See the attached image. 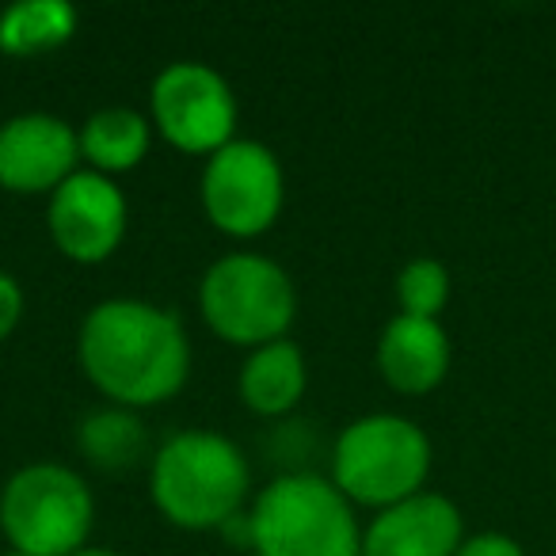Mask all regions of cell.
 <instances>
[{
	"label": "cell",
	"mask_w": 556,
	"mask_h": 556,
	"mask_svg": "<svg viewBox=\"0 0 556 556\" xmlns=\"http://www.w3.org/2000/svg\"><path fill=\"white\" fill-rule=\"evenodd\" d=\"M80 363L126 404L172 396L187 378V340L172 313L146 302H103L80 328Z\"/></svg>",
	"instance_id": "1"
},
{
	"label": "cell",
	"mask_w": 556,
	"mask_h": 556,
	"mask_svg": "<svg viewBox=\"0 0 556 556\" xmlns=\"http://www.w3.org/2000/svg\"><path fill=\"white\" fill-rule=\"evenodd\" d=\"M244 488L248 465L222 434H176L153 465V495L179 526H222L237 515Z\"/></svg>",
	"instance_id": "2"
},
{
	"label": "cell",
	"mask_w": 556,
	"mask_h": 556,
	"mask_svg": "<svg viewBox=\"0 0 556 556\" xmlns=\"http://www.w3.org/2000/svg\"><path fill=\"white\" fill-rule=\"evenodd\" d=\"M260 556H358V526L328 480L282 477L255 503Z\"/></svg>",
	"instance_id": "3"
},
{
	"label": "cell",
	"mask_w": 556,
	"mask_h": 556,
	"mask_svg": "<svg viewBox=\"0 0 556 556\" xmlns=\"http://www.w3.org/2000/svg\"><path fill=\"white\" fill-rule=\"evenodd\" d=\"M431 469V442L412 419L366 416L340 434L336 484L363 503H401Z\"/></svg>",
	"instance_id": "4"
},
{
	"label": "cell",
	"mask_w": 556,
	"mask_h": 556,
	"mask_svg": "<svg viewBox=\"0 0 556 556\" xmlns=\"http://www.w3.org/2000/svg\"><path fill=\"white\" fill-rule=\"evenodd\" d=\"M0 522L24 556H73L92 526V495L62 465H31L4 488Z\"/></svg>",
	"instance_id": "5"
},
{
	"label": "cell",
	"mask_w": 556,
	"mask_h": 556,
	"mask_svg": "<svg viewBox=\"0 0 556 556\" xmlns=\"http://www.w3.org/2000/svg\"><path fill=\"white\" fill-rule=\"evenodd\" d=\"M202 313L232 343H275L294 317V290L263 255H229L202 278Z\"/></svg>",
	"instance_id": "6"
},
{
	"label": "cell",
	"mask_w": 556,
	"mask_h": 556,
	"mask_svg": "<svg viewBox=\"0 0 556 556\" xmlns=\"http://www.w3.org/2000/svg\"><path fill=\"white\" fill-rule=\"evenodd\" d=\"M202 199L222 229L240 232V237L267 229L282 202L278 161L260 141H229L210 156V168L202 176Z\"/></svg>",
	"instance_id": "7"
},
{
	"label": "cell",
	"mask_w": 556,
	"mask_h": 556,
	"mask_svg": "<svg viewBox=\"0 0 556 556\" xmlns=\"http://www.w3.org/2000/svg\"><path fill=\"white\" fill-rule=\"evenodd\" d=\"M153 111L168 141H176L187 153L225 149L232 134V118H237V103H232L225 80L194 62L168 65L156 77Z\"/></svg>",
	"instance_id": "8"
},
{
	"label": "cell",
	"mask_w": 556,
	"mask_h": 556,
	"mask_svg": "<svg viewBox=\"0 0 556 556\" xmlns=\"http://www.w3.org/2000/svg\"><path fill=\"white\" fill-rule=\"evenodd\" d=\"M126 225V202L111 179L96 172H77L58 187L50 202V229L62 252L77 260H103L115 252Z\"/></svg>",
	"instance_id": "9"
},
{
	"label": "cell",
	"mask_w": 556,
	"mask_h": 556,
	"mask_svg": "<svg viewBox=\"0 0 556 556\" xmlns=\"http://www.w3.org/2000/svg\"><path fill=\"white\" fill-rule=\"evenodd\" d=\"M77 161V138L54 115H20L0 126V184L12 191H42L65 184Z\"/></svg>",
	"instance_id": "10"
},
{
	"label": "cell",
	"mask_w": 556,
	"mask_h": 556,
	"mask_svg": "<svg viewBox=\"0 0 556 556\" xmlns=\"http://www.w3.org/2000/svg\"><path fill=\"white\" fill-rule=\"evenodd\" d=\"M462 548V515L446 495L416 492L393 503L366 530L363 556H454Z\"/></svg>",
	"instance_id": "11"
},
{
	"label": "cell",
	"mask_w": 556,
	"mask_h": 556,
	"mask_svg": "<svg viewBox=\"0 0 556 556\" xmlns=\"http://www.w3.org/2000/svg\"><path fill=\"white\" fill-rule=\"evenodd\" d=\"M381 374L393 381L401 393H427L446 378L450 366V340L439 320L424 317H401L386 328L378 348Z\"/></svg>",
	"instance_id": "12"
},
{
	"label": "cell",
	"mask_w": 556,
	"mask_h": 556,
	"mask_svg": "<svg viewBox=\"0 0 556 556\" xmlns=\"http://www.w3.org/2000/svg\"><path fill=\"white\" fill-rule=\"evenodd\" d=\"M305 389V363L302 351L287 340L267 343L248 358L244 374H240V393L255 412H287L290 404L302 396Z\"/></svg>",
	"instance_id": "13"
},
{
	"label": "cell",
	"mask_w": 556,
	"mask_h": 556,
	"mask_svg": "<svg viewBox=\"0 0 556 556\" xmlns=\"http://www.w3.org/2000/svg\"><path fill=\"white\" fill-rule=\"evenodd\" d=\"M77 24V12L65 0H20L0 16V47L9 54H39L65 42Z\"/></svg>",
	"instance_id": "14"
},
{
	"label": "cell",
	"mask_w": 556,
	"mask_h": 556,
	"mask_svg": "<svg viewBox=\"0 0 556 556\" xmlns=\"http://www.w3.org/2000/svg\"><path fill=\"white\" fill-rule=\"evenodd\" d=\"M149 146V126L138 111L111 108L88 118L85 134H80V149L88 153V161H96L100 168H130L141 161Z\"/></svg>",
	"instance_id": "15"
},
{
	"label": "cell",
	"mask_w": 556,
	"mask_h": 556,
	"mask_svg": "<svg viewBox=\"0 0 556 556\" xmlns=\"http://www.w3.org/2000/svg\"><path fill=\"white\" fill-rule=\"evenodd\" d=\"M80 442L100 465H130L141 454V424L123 412H103L88 419Z\"/></svg>",
	"instance_id": "16"
},
{
	"label": "cell",
	"mask_w": 556,
	"mask_h": 556,
	"mask_svg": "<svg viewBox=\"0 0 556 556\" xmlns=\"http://www.w3.org/2000/svg\"><path fill=\"white\" fill-rule=\"evenodd\" d=\"M396 294H401V305H404L408 317L434 320L442 305H446V294H450L446 267H442L439 260H412L408 267L401 270Z\"/></svg>",
	"instance_id": "17"
},
{
	"label": "cell",
	"mask_w": 556,
	"mask_h": 556,
	"mask_svg": "<svg viewBox=\"0 0 556 556\" xmlns=\"http://www.w3.org/2000/svg\"><path fill=\"white\" fill-rule=\"evenodd\" d=\"M454 556H526V553L507 533H477V538L462 541V548Z\"/></svg>",
	"instance_id": "18"
},
{
	"label": "cell",
	"mask_w": 556,
	"mask_h": 556,
	"mask_svg": "<svg viewBox=\"0 0 556 556\" xmlns=\"http://www.w3.org/2000/svg\"><path fill=\"white\" fill-rule=\"evenodd\" d=\"M20 305H24V298H20V287L12 282L9 275H0V340H4V336L16 328Z\"/></svg>",
	"instance_id": "19"
},
{
	"label": "cell",
	"mask_w": 556,
	"mask_h": 556,
	"mask_svg": "<svg viewBox=\"0 0 556 556\" xmlns=\"http://www.w3.org/2000/svg\"><path fill=\"white\" fill-rule=\"evenodd\" d=\"M73 556H115V553H108V548H80V553H73Z\"/></svg>",
	"instance_id": "20"
},
{
	"label": "cell",
	"mask_w": 556,
	"mask_h": 556,
	"mask_svg": "<svg viewBox=\"0 0 556 556\" xmlns=\"http://www.w3.org/2000/svg\"><path fill=\"white\" fill-rule=\"evenodd\" d=\"M12 556H24V553H12Z\"/></svg>",
	"instance_id": "21"
}]
</instances>
